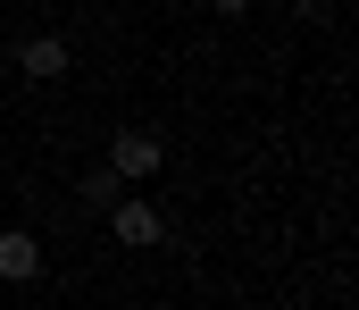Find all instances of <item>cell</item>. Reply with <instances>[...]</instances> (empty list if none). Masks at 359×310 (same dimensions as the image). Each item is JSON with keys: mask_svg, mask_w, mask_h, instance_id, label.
<instances>
[{"mask_svg": "<svg viewBox=\"0 0 359 310\" xmlns=\"http://www.w3.org/2000/svg\"><path fill=\"white\" fill-rule=\"evenodd\" d=\"M209 8H217V17H243V8H251V0H209Z\"/></svg>", "mask_w": 359, "mask_h": 310, "instance_id": "8992f818", "label": "cell"}, {"mask_svg": "<svg viewBox=\"0 0 359 310\" xmlns=\"http://www.w3.org/2000/svg\"><path fill=\"white\" fill-rule=\"evenodd\" d=\"M34 277H42V235L8 226L0 235V285H34Z\"/></svg>", "mask_w": 359, "mask_h": 310, "instance_id": "277c9868", "label": "cell"}, {"mask_svg": "<svg viewBox=\"0 0 359 310\" xmlns=\"http://www.w3.org/2000/svg\"><path fill=\"white\" fill-rule=\"evenodd\" d=\"M109 235L134 243V252H151V243H168V218H159L151 202H126V193H117V202H109Z\"/></svg>", "mask_w": 359, "mask_h": 310, "instance_id": "6da1fadb", "label": "cell"}, {"mask_svg": "<svg viewBox=\"0 0 359 310\" xmlns=\"http://www.w3.org/2000/svg\"><path fill=\"white\" fill-rule=\"evenodd\" d=\"M109 168H117V176H159V168H168V151H159V134L126 126V134H109Z\"/></svg>", "mask_w": 359, "mask_h": 310, "instance_id": "7a4b0ae2", "label": "cell"}, {"mask_svg": "<svg viewBox=\"0 0 359 310\" xmlns=\"http://www.w3.org/2000/svg\"><path fill=\"white\" fill-rule=\"evenodd\" d=\"M17 67H25L34 84H59V76L76 67V51H67V34H34V42H17Z\"/></svg>", "mask_w": 359, "mask_h": 310, "instance_id": "3957f363", "label": "cell"}, {"mask_svg": "<svg viewBox=\"0 0 359 310\" xmlns=\"http://www.w3.org/2000/svg\"><path fill=\"white\" fill-rule=\"evenodd\" d=\"M117 185H126L117 168H92V176H84V202H117Z\"/></svg>", "mask_w": 359, "mask_h": 310, "instance_id": "5b68a950", "label": "cell"}]
</instances>
